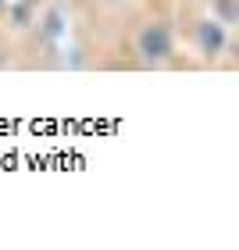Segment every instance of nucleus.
Here are the masks:
<instances>
[{"mask_svg":"<svg viewBox=\"0 0 239 250\" xmlns=\"http://www.w3.org/2000/svg\"><path fill=\"white\" fill-rule=\"evenodd\" d=\"M136 54L143 64H164L175 54V36L164 21H146L136 36Z\"/></svg>","mask_w":239,"mask_h":250,"instance_id":"nucleus-1","label":"nucleus"},{"mask_svg":"<svg viewBox=\"0 0 239 250\" xmlns=\"http://www.w3.org/2000/svg\"><path fill=\"white\" fill-rule=\"evenodd\" d=\"M193 40H197V50L203 58H218L225 50V43H229V32H225V21L218 18H203L197 21V32H193Z\"/></svg>","mask_w":239,"mask_h":250,"instance_id":"nucleus-2","label":"nucleus"},{"mask_svg":"<svg viewBox=\"0 0 239 250\" xmlns=\"http://www.w3.org/2000/svg\"><path fill=\"white\" fill-rule=\"evenodd\" d=\"M214 7H218V21H225V25H232V21L239 18V4L236 0H214Z\"/></svg>","mask_w":239,"mask_h":250,"instance_id":"nucleus-3","label":"nucleus"},{"mask_svg":"<svg viewBox=\"0 0 239 250\" xmlns=\"http://www.w3.org/2000/svg\"><path fill=\"white\" fill-rule=\"evenodd\" d=\"M4 7H7V0H0V11H4Z\"/></svg>","mask_w":239,"mask_h":250,"instance_id":"nucleus-4","label":"nucleus"}]
</instances>
